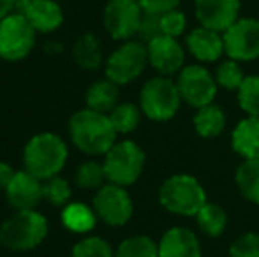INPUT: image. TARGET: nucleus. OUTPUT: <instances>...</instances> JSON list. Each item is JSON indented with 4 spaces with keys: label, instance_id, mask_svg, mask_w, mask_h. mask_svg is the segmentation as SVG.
<instances>
[{
    "label": "nucleus",
    "instance_id": "bb28decb",
    "mask_svg": "<svg viewBox=\"0 0 259 257\" xmlns=\"http://www.w3.org/2000/svg\"><path fill=\"white\" fill-rule=\"evenodd\" d=\"M115 257H159V243L150 236H131L118 245Z\"/></svg>",
    "mask_w": 259,
    "mask_h": 257
},
{
    "label": "nucleus",
    "instance_id": "6e6552de",
    "mask_svg": "<svg viewBox=\"0 0 259 257\" xmlns=\"http://www.w3.org/2000/svg\"><path fill=\"white\" fill-rule=\"evenodd\" d=\"M148 64L147 44L141 41H125L106 60V78L116 85H127L140 78Z\"/></svg>",
    "mask_w": 259,
    "mask_h": 257
},
{
    "label": "nucleus",
    "instance_id": "aec40b11",
    "mask_svg": "<svg viewBox=\"0 0 259 257\" xmlns=\"http://www.w3.org/2000/svg\"><path fill=\"white\" fill-rule=\"evenodd\" d=\"M118 85L111 79H101L89 86L87 90V108L94 110L97 113L109 115L116 106H118Z\"/></svg>",
    "mask_w": 259,
    "mask_h": 257
},
{
    "label": "nucleus",
    "instance_id": "7c9ffc66",
    "mask_svg": "<svg viewBox=\"0 0 259 257\" xmlns=\"http://www.w3.org/2000/svg\"><path fill=\"white\" fill-rule=\"evenodd\" d=\"M71 257H115V252L104 238L89 236L72 247Z\"/></svg>",
    "mask_w": 259,
    "mask_h": 257
},
{
    "label": "nucleus",
    "instance_id": "b1692460",
    "mask_svg": "<svg viewBox=\"0 0 259 257\" xmlns=\"http://www.w3.org/2000/svg\"><path fill=\"white\" fill-rule=\"evenodd\" d=\"M235 180L243 197L259 204V159L243 161L236 169Z\"/></svg>",
    "mask_w": 259,
    "mask_h": 257
},
{
    "label": "nucleus",
    "instance_id": "cd10ccee",
    "mask_svg": "<svg viewBox=\"0 0 259 257\" xmlns=\"http://www.w3.org/2000/svg\"><path fill=\"white\" fill-rule=\"evenodd\" d=\"M108 178H106L104 166L96 161H87L76 171V183L81 189L89 190H99L101 187L106 185Z\"/></svg>",
    "mask_w": 259,
    "mask_h": 257
},
{
    "label": "nucleus",
    "instance_id": "2f4dec72",
    "mask_svg": "<svg viewBox=\"0 0 259 257\" xmlns=\"http://www.w3.org/2000/svg\"><path fill=\"white\" fill-rule=\"evenodd\" d=\"M42 194H45V199H48L50 204L65 206L71 202L72 190L67 180H64L62 176H53L42 183Z\"/></svg>",
    "mask_w": 259,
    "mask_h": 257
},
{
    "label": "nucleus",
    "instance_id": "4c0bfd02",
    "mask_svg": "<svg viewBox=\"0 0 259 257\" xmlns=\"http://www.w3.org/2000/svg\"><path fill=\"white\" fill-rule=\"evenodd\" d=\"M16 2L18 0H0V21H2L4 18L9 16V14H13L11 11L14 9Z\"/></svg>",
    "mask_w": 259,
    "mask_h": 257
},
{
    "label": "nucleus",
    "instance_id": "473e14b6",
    "mask_svg": "<svg viewBox=\"0 0 259 257\" xmlns=\"http://www.w3.org/2000/svg\"><path fill=\"white\" fill-rule=\"evenodd\" d=\"M231 257H259V234L247 233L238 236L229 247Z\"/></svg>",
    "mask_w": 259,
    "mask_h": 257
},
{
    "label": "nucleus",
    "instance_id": "ddd939ff",
    "mask_svg": "<svg viewBox=\"0 0 259 257\" xmlns=\"http://www.w3.org/2000/svg\"><path fill=\"white\" fill-rule=\"evenodd\" d=\"M148 64L159 72V76H171L178 74L184 69L185 52L184 46L169 35H159L147 42Z\"/></svg>",
    "mask_w": 259,
    "mask_h": 257
},
{
    "label": "nucleus",
    "instance_id": "f8f14e48",
    "mask_svg": "<svg viewBox=\"0 0 259 257\" xmlns=\"http://www.w3.org/2000/svg\"><path fill=\"white\" fill-rule=\"evenodd\" d=\"M143 9L138 0H109L104 7V27L115 41H131L140 30Z\"/></svg>",
    "mask_w": 259,
    "mask_h": 257
},
{
    "label": "nucleus",
    "instance_id": "a878e982",
    "mask_svg": "<svg viewBox=\"0 0 259 257\" xmlns=\"http://www.w3.org/2000/svg\"><path fill=\"white\" fill-rule=\"evenodd\" d=\"M141 108L133 102H118V106L109 113L113 127L118 134H131L138 129L141 120Z\"/></svg>",
    "mask_w": 259,
    "mask_h": 257
},
{
    "label": "nucleus",
    "instance_id": "2eb2a0df",
    "mask_svg": "<svg viewBox=\"0 0 259 257\" xmlns=\"http://www.w3.org/2000/svg\"><path fill=\"white\" fill-rule=\"evenodd\" d=\"M194 13L199 25L226 32L240 16V0H194Z\"/></svg>",
    "mask_w": 259,
    "mask_h": 257
},
{
    "label": "nucleus",
    "instance_id": "0eeeda50",
    "mask_svg": "<svg viewBox=\"0 0 259 257\" xmlns=\"http://www.w3.org/2000/svg\"><path fill=\"white\" fill-rule=\"evenodd\" d=\"M35 28L23 13H13L0 21V59L20 62L35 44Z\"/></svg>",
    "mask_w": 259,
    "mask_h": 257
},
{
    "label": "nucleus",
    "instance_id": "4be33fe9",
    "mask_svg": "<svg viewBox=\"0 0 259 257\" xmlns=\"http://www.w3.org/2000/svg\"><path fill=\"white\" fill-rule=\"evenodd\" d=\"M194 129L198 136L206 137V139L219 136L226 129V115L222 108L213 102L199 108L194 117Z\"/></svg>",
    "mask_w": 259,
    "mask_h": 257
},
{
    "label": "nucleus",
    "instance_id": "423d86ee",
    "mask_svg": "<svg viewBox=\"0 0 259 257\" xmlns=\"http://www.w3.org/2000/svg\"><path fill=\"white\" fill-rule=\"evenodd\" d=\"M103 166L109 183L122 187L133 185L143 173L145 151L134 141H116L111 150L104 155Z\"/></svg>",
    "mask_w": 259,
    "mask_h": 257
},
{
    "label": "nucleus",
    "instance_id": "c9c22d12",
    "mask_svg": "<svg viewBox=\"0 0 259 257\" xmlns=\"http://www.w3.org/2000/svg\"><path fill=\"white\" fill-rule=\"evenodd\" d=\"M182 0H138L143 13L152 14H164L167 11H173L180 6Z\"/></svg>",
    "mask_w": 259,
    "mask_h": 257
},
{
    "label": "nucleus",
    "instance_id": "7ed1b4c3",
    "mask_svg": "<svg viewBox=\"0 0 259 257\" xmlns=\"http://www.w3.org/2000/svg\"><path fill=\"white\" fill-rule=\"evenodd\" d=\"M48 236V220L37 210L16 212L0 226V245L14 252L34 250Z\"/></svg>",
    "mask_w": 259,
    "mask_h": 257
},
{
    "label": "nucleus",
    "instance_id": "f704fd0d",
    "mask_svg": "<svg viewBox=\"0 0 259 257\" xmlns=\"http://www.w3.org/2000/svg\"><path fill=\"white\" fill-rule=\"evenodd\" d=\"M162 35L160 32V14H152V13H143V18H141L140 23V30H138V37L141 41L150 42L152 39Z\"/></svg>",
    "mask_w": 259,
    "mask_h": 257
},
{
    "label": "nucleus",
    "instance_id": "c756f323",
    "mask_svg": "<svg viewBox=\"0 0 259 257\" xmlns=\"http://www.w3.org/2000/svg\"><path fill=\"white\" fill-rule=\"evenodd\" d=\"M243 79V71L240 67V62L236 60L228 59L226 62H222L215 71V81H217L219 86H222L224 90H229V92H238V88L242 86Z\"/></svg>",
    "mask_w": 259,
    "mask_h": 257
},
{
    "label": "nucleus",
    "instance_id": "c85d7f7f",
    "mask_svg": "<svg viewBox=\"0 0 259 257\" xmlns=\"http://www.w3.org/2000/svg\"><path fill=\"white\" fill-rule=\"evenodd\" d=\"M236 93L240 108L249 117H259V76H245Z\"/></svg>",
    "mask_w": 259,
    "mask_h": 257
},
{
    "label": "nucleus",
    "instance_id": "72a5a7b5",
    "mask_svg": "<svg viewBox=\"0 0 259 257\" xmlns=\"http://www.w3.org/2000/svg\"><path fill=\"white\" fill-rule=\"evenodd\" d=\"M185 27H187V18L182 11L173 9L160 14V32H162V35H169V37L177 39L178 35L184 34Z\"/></svg>",
    "mask_w": 259,
    "mask_h": 257
},
{
    "label": "nucleus",
    "instance_id": "4468645a",
    "mask_svg": "<svg viewBox=\"0 0 259 257\" xmlns=\"http://www.w3.org/2000/svg\"><path fill=\"white\" fill-rule=\"evenodd\" d=\"M7 204L13 206L16 212L23 210H35L39 202L45 199L42 194V180L28 173L27 169L16 171L11 178L9 185L6 187Z\"/></svg>",
    "mask_w": 259,
    "mask_h": 257
},
{
    "label": "nucleus",
    "instance_id": "9d476101",
    "mask_svg": "<svg viewBox=\"0 0 259 257\" xmlns=\"http://www.w3.org/2000/svg\"><path fill=\"white\" fill-rule=\"evenodd\" d=\"M224 52L236 62H252L259 59V21L254 18H238L226 32Z\"/></svg>",
    "mask_w": 259,
    "mask_h": 257
},
{
    "label": "nucleus",
    "instance_id": "e433bc0d",
    "mask_svg": "<svg viewBox=\"0 0 259 257\" xmlns=\"http://www.w3.org/2000/svg\"><path fill=\"white\" fill-rule=\"evenodd\" d=\"M14 173L16 171H14L7 162L0 161V190H6V187L9 185L11 178L14 176Z\"/></svg>",
    "mask_w": 259,
    "mask_h": 257
},
{
    "label": "nucleus",
    "instance_id": "a211bd4d",
    "mask_svg": "<svg viewBox=\"0 0 259 257\" xmlns=\"http://www.w3.org/2000/svg\"><path fill=\"white\" fill-rule=\"evenodd\" d=\"M23 14L41 34H50L64 23V11L55 0H25Z\"/></svg>",
    "mask_w": 259,
    "mask_h": 257
},
{
    "label": "nucleus",
    "instance_id": "6ab92c4d",
    "mask_svg": "<svg viewBox=\"0 0 259 257\" xmlns=\"http://www.w3.org/2000/svg\"><path fill=\"white\" fill-rule=\"evenodd\" d=\"M231 144L243 161L259 159V117H247L240 120L231 134Z\"/></svg>",
    "mask_w": 259,
    "mask_h": 257
},
{
    "label": "nucleus",
    "instance_id": "5701e85b",
    "mask_svg": "<svg viewBox=\"0 0 259 257\" xmlns=\"http://www.w3.org/2000/svg\"><path fill=\"white\" fill-rule=\"evenodd\" d=\"M74 62L83 69H97L103 64V48L101 41L94 34H85L76 41L72 48Z\"/></svg>",
    "mask_w": 259,
    "mask_h": 257
},
{
    "label": "nucleus",
    "instance_id": "dca6fc26",
    "mask_svg": "<svg viewBox=\"0 0 259 257\" xmlns=\"http://www.w3.org/2000/svg\"><path fill=\"white\" fill-rule=\"evenodd\" d=\"M159 257H203L199 240L187 227H171L159 241Z\"/></svg>",
    "mask_w": 259,
    "mask_h": 257
},
{
    "label": "nucleus",
    "instance_id": "9b49d317",
    "mask_svg": "<svg viewBox=\"0 0 259 257\" xmlns=\"http://www.w3.org/2000/svg\"><path fill=\"white\" fill-rule=\"evenodd\" d=\"M94 210L97 213V219H101L104 224L111 227H120L131 220L134 206L125 187L108 182L96 192Z\"/></svg>",
    "mask_w": 259,
    "mask_h": 257
},
{
    "label": "nucleus",
    "instance_id": "39448f33",
    "mask_svg": "<svg viewBox=\"0 0 259 257\" xmlns=\"http://www.w3.org/2000/svg\"><path fill=\"white\" fill-rule=\"evenodd\" d=\"M184 102L178 92L177 81L167 76H155L143 85L140 93V108L147 118L154 122H166L177 115Z\"/></svg>",
    "mask_w": 259,
    "mask_h": 257
},
{
    "label": "nucleus",
    "instance_id": "1a4fd4ad",
    "mask_svg": "<svg viewBox=\"0 0 259 257\" xmlns=\"http://www.w3.org/2000/svg\"><path fill=\"white\" fill-rule=\"evenodd\" d=\"M177 86L184 102L192 108L211 104L217 95V81L203 65H185L177 78Z\"/></svg>",
    "mask_w": 259,
    "mask_h": 257
},
{
    "label": "nucleus",
    "instance_id": "393cba45",
    "mask_svg": "<svg viewBox=\"0 0 259 257\" xmlns=\"http://www.w3.org/2000/svg\"><path fill=\"white\" fill-rule=\"evenodd\" d=\"M196 222H198L199 229L210 238H219L228 227V213L222 206L213 204V202H206L199 213L196 215Z\"/></svg>",
    "mask_w": 259,
    "mask_h": 257
},
{
    "label": "nucleus",
    "instance_id": "20e7f679",
    "mask_svg": "<svg viewBox=\"0 0 259 257\" xmlns=\"http://www.w3.org/2000/svg\"><path fill=\"white\" fill-rule=\"evenodd\" d=\"M159 202L164 210L182 217H196L206 204L203 185L191 175H173L160 185Z\"/></svg>",
    "mask_w": 259,
    "mask_h": 257
},
{
    "label": "nucleus",
    "instance_id": "f257e3e1",
    "mask_svg": "<svg viewBox=\"0 0 259 257\" xmlns=\"http://www.w3.org/2000/svg\"><path fill=\"white\" fill-rule=\"evenodd\" d=\"M69 136L74 146L87 155H106L116 143L118 132L109 115L94 110H79L69 120Z\"/></svg>",
    "mask_w": 259,
    "mask_h": 257
},
{
    "label": "nucleus",
    "instance_id": "412c9836",
    "mask_svg": "<svg viewBox=\"0 0 259 257\" xmlns=\"http://www.w3.org/2000/svg\"><path fill=\"white\" fill-rule=\"evenodd\" d=\"M62 224L65 229L72 233H89L96 227L97 213L94 208H89L83 202H69L62 210Z\"/></svg>",
    "mask_w": 259,
    "mask_h": 257
},
{
    "label": "nucleus",
    "instance_id": "f03ea898",
    "mask_svg": "<svg viewBox=\"0 0 259 257\" xmlns=\"http://www.w3.org/2000/svg\"><path fill=\"white\" fill-rule=\"evenodd\" d=\"M67 144L58 134L41 132L35 134L25 146L23 166L28 173L46 182L53 176H58V173L67 164Z\"/></svg>",
    "mask_w": 259,
    "mask_h": 257
},
{
    "label": "nucleus",
    "instance_id": "f3484780",
    "mask_svg": "<svg viewBox=\"0 0 259 257\" xmlns=\"http://www.w3.org/2000/svg\"><path fill=\"white\" fill-rule=\"evenodd\" d=\"M187 49L199 62H215L222 55H226L224 37L217 30H211V28L206 27H198L189 32Z\"/></svg>",
    "mask_w": 259,
    "mask_h": 257
}]
</instances>
